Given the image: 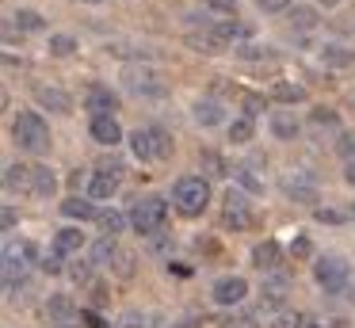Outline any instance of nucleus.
<instances>
[{"label": "nucleus", "mask_w": 355, "mask_h": 328, "mask_svg": "<svg viewBox=\"0 0 355 328\" xmlns=\"http://www.w3.org/2000/svg\"><path fill=\"white\" fill-rule=\"evenodd\" d=\"M123 328H149V325H146V320H141L138 313L130 309V313H123Z\"/></svg>", "instance_id": "nucleus-44"}, {"label": "nucleus", "mask_w": 355, "mask_h": 328, "mask_svg": "<svg viewBox=\"0 0 355 328\" xmlns=\"http://www.w3.org/2000/svg\"><path fill=\"white\" fill-rule=\"evenodd\" d=\"M50 53H54V58H69V53H77V38L73 35H50Z\"/></svg>", "instance_id": "nucleus-30"}, {"label": "nucleus", "mask_w": 355, "mask_h": 328, "mask_svg": "<svg viewBox=\"0 0 355 328\" xmlns=\"http://www.w3.org/2000/svg\"><path fill=\"white\" fill-rule=\"evenodd\" d=\"M271 96H275L279 103H302V99H306V88H302V84H291V80H275L271 84Z\"/></svg>", "instance_id": "nucleus-25"}, {"label": "nucleus", "mask_w": 355, "mask_h": 328, "mask_svg": "<svg viewBox=\"0 0 355 328\" xmlns=\"http://www.w3.org/2000/svg\"><path fill=\"white\" fill-rule=\"evenodd\" d=\"M317 218H321V221H340V214L336 210H317Z\"/></svg>", "instance_id": "nucleus-47"}, {"label": "nucleus", "mask_w": 355, "mask_h": 328, "mask_svg": "<svg viewBox=\"0 0 355 328\" xmlns=\"http://www.w3.org/2000/svg\"><path fill=\"white\" fill-rule=\"evenodd\" d=\"M123 84H126V92H130V96H138V99H161L164 92H168L164 76L157 73L153 65H130L123 73Z\"/></svg>", "instance_id": "nucleus-6"}, {"label": "nucleus", "mask_w": 355, "mask_h": 328, "mask_svg": "<svg viewBox=\"0 0 355 328\" xmlns=\"http://www.w3.org/2000/svg\"><path fill=\"white\" fill-rule=\"evenodd\" d=\"M16 225V210H12V206H4V229H12Z\"/></svg>", "instance_id": "nucleus-46"}, {"label": "nucleus", "mask_w": 355, "mask_h": 328, "mask_svg": "<svg viewBox=\"0 0 355 328\" xmlns=\"http://www.w3.org/2000/svg\"><path fill=\"white\" fill-rule=\"evenodd\" d=\"M54 328H77V325H54Z\"/></svg>", "instance_id": "nucleus-53"}, {"label": "nucleus", "mask_w": 355, "mask_h": 328, "mask_svg": "<svg viewBox=\"0 0 355 328\" xmlns=\"http://www.w3.org/2000/svg\"><path fill=\"white\" fill-rule=\"evenodd\" d=\"M80 244H85V233H80V229H58L54 233V252H62V256L80 252Z\"/></svg>", "instance_id": "nucleus-23"}, {"label": "nucleus", "mask_w": 355, "mask_h": 328, "mask_svg": "<svg viewBox=\"0 0 355 328\" xmlns=\"http://www.w3.org/2000/svg\"><path fill=\"white\" fill-rule=\"evenodd\" d=\"M92 302H96V305H103V302H107V294H103V286H100V282H92Z\"/></svg>", "instance_id": "nucleus-45"}, {"label": "nucleus", "mask_w": 355, "mask_h": 328, "mask_svg": "<svg viewBox=\"0 0 355 328\" xmlns=\"http://www.w3.org/2000/svg\"><path fill=\"white\" fill-rule=\"evenodd\" d=\"M271 328H309V325H306V317H302V313H294V309H283V313H275V320H271Z\"/></svg>", "instance_id": "nucleus-33"}, {"label": "nucleus", "mask_w": 355, "mask_h": 328, "mask_svg": "<svg viewBox=\"0 0 355 328\" xmlns=\"http://www.w3.org/2000/svg\"><path fill=\"white\" fill-rule=\"evenodd\" d=\"M207 4H210V12H222V15H230V19L237 15V0H207Z\"/></svg>", "instance_id": "nucleus-40"}, {"label": "nucleus", "mask_w": 355, "mask_h": 328, "mask_svg": "<svg viewBox=\"0 0 355 328\" xmlns=\"http://www.w3.org/2000/svg\"><path fill=\"white\" fill-rule=\"evenodd\" d=\"M321 4H324V8H336V4H340V0H321Z\"/></svg>", "instance_id": "nucleus-51"}, {"label": "nucleus", "mask_w": 355, "mask_h": 328, "mask_svg": "<svg viewBox=\"0 0 355 328\" xmlns=\"http://www.w3.org/2000/svg\"><path fill=\"white\" fill-rule=\"evenodd\" d=\"M126 221L130 218H123L119 210H100V229H103V236H119L126 229Z\"/></svg>", "instance_id": "nucleus-28"}, {"label": "nucleus", "mask_w": 355, "mask_h": 328, "mask_svg": "<svg viewBox=\"0 0 355 328\" xmlns=\"http://www.w3.org/2000/svg\"><path fill=\"white\" fill-rule=\"evenodd\" d=\"M313 279H317V286H321L324 294H344L347 279H352V267H347L340 256H321L313 264Z\"/></svg>", "instance_id": "nucleus-7"}, {"label": "nucleus", "mask_w": 355, "mask_h": 328, "mask_svg": "<svg viewBox=\"0 0 355 328\" xmlns=\"http://www.w3.org/2000/svg\"><path fill=\"white\" fill-rule=\"evenodd\" d=\"M291 252H294V256H298V259H306V256H309V252H313V244H309V241H306V236H298V241H294V244H291Z\"/></svg>", "instance_id": "nucleus-43"}, {"label": "nucleus", "mask_w": 355, "mask_h": 328, "mask_svg": "<svg viewBox=\"0 0 355 328\" xmlns=\"http://www.w3.org/2000/svg\"><path fill=\"white\" fill-rule=\"evenodd\" d=\"M4 187L12 195H31V198H50L58 191V175L46 164H12L4 168Z\"/></svg>", "instance_id": "nucleus-1"}, {"label": "nucleus", "mask_w": 355, "mask_h": 328, "mask_svg": "<svg viewBox=\"0 0 355 328\" xmlns=\"http://www.w3.org/2000/svg\"><path fill=\"white\" fill-rule=\"evenodd\" d=\"M210 294H214L218 305H241L248 297V282L241 279V275H225V279L214 282V290H210Z\"/></svg>", "instance_id": "nucleus-13"}, {"label": "nucleus", "mask_w": 355, "mask_h": 328, "mask_svg": "<svg viewBox=\"0 0 355 328\" xmlns=\"http://www.w3.org/2000/svg\"><path fill=\"white\" fill-rule=\"evenodd\" d=\"M317 58H321V65H329V69H347V65H355V50H347V46H340V42H324Z\"/></svg>", "instance_id": "nucleus-19"}, {"label": "nucleus", "mask_w": 355, "mask_h": 328, "mask_svg": "<svg viewBox=\"0 0 355 328\" xmlns=\"http://www.w3.org/2000/svg\"><path fill=\"white\" fill-rule=\"evenodd\" d=\"M344 180L355 187V160H347V172H344Z\"/></svg>", "instance_id": "nucleus-48"}, {"label": "nucleus", "mask_w": 355, "mask_h": 328, "mask_svg": "<svg viewBox=\"0 0 355 328\" xmlns=\"http://www.w3.org/2000/svg\"><path fill=\"white\" fill-rule=\"evenodd\" d=\"M85 4H100V0H85Z\"/></svg>", "instance_id": "nucleus-54"}, {"label": "nucleus", "mask_w": 355, "mask_h": 328, "mask_svg": "<svg viewBox=\"0 0 355 328\" xmlns=\"http://www.w3.org/2000/svg\"><path fill=\"white\" fill-rule=\"evenodd\" d=\"M111 271H115L119 279H130V275H134V252L119 248V256L111 259Z\"/></svg>", "instance_id": "nucleus-31"}, {"label": "nucleus", "mask_w": 355, "mask_h": 328, "mask_svg": "<svg viewBox=\"0 0 355 328\" xmlns=\"http://www.w3.org/2000/svg\"><path fill=\"white\" fill-rule=\"evenodd\" d=\"M222 221L230 229H248V221H252V202H248L245 191H237V187L225 191V198H222Z\"/></svg>", "instance_id": "nucleus-9"}, {"label": "nucleus", "mask_w": 355, "mask_h": 328, "mask_svg": "<svg viewBox=\"0 0 355 328\" xmlns=\"http://www.w3.org/2000/svg\"><path fill=\"white\" fill-rule=\"evenodd\" d=\"M286 15H291V27L294 31H313L317 23H321V15H317L313 8H306V4H294Z\"/></svg>", "instance_id": "nucleus-24"}, {"label": "nucleus", "mask_w": 355, "mask_h": 328, "mask_svg": "<svg viewBox=\"0 0 355 328\" xmlns=\"http://www.w3.org/2000/svg\"><path fill=\"white\" fill-rule=\"evenodd\" d=\"M286 195H291L294 202L313 206L317 202V175L313 172H294L291 180H286Z\"/></svg>", "instance_id": "nucleus-14"}, {"label": "nucleus", "mask_w": 355, "mask_h": 328, "mask_svg": "<svg viewBox=\"0 0 355 328\" xmlns=\"http://www.w3.org/2000/svg\"><path fill=\"white\" fill-rule=\"evenodd\" d=\"M252 264L260 267V271L275 275L279 267H283V248H279L275 241H263V244H256V248H252Z\"/></svg>", "instance_id": "nucleus-16"}, {"label": "nucleus", "mask_w": 355, "mask_h": 328, "mask_svg": "<svg viewBox=\"0 0 355 328\" xmlns=\"http://www.w3.org/2000/svg\"><path fill=\"white\" fill-rule=\"evenodd\" d=\"M12 23H16L19 31H27V35H35V31H46V19H42L39 12H31V8H19V12L12 15Z\"/></svg>", "instance_id": "nucleus-27"}, {"label": "nucleus", "mask_w": 355, "mask_h": 328, "mask_svg": "<svg viewBox=\"0 0 355 328\" xmlns=\"http://www.w3.org/2000/svg\"><path fill=\"white\" fill-rule=\"evenodd\" d=\"M130 225H134V233H141V236H157L161 233V225L168 221V202L164 198H157V195H146V198H134V206H130Z\"/></svg>", "instance_id": "nucleus-4"}, {"label": "nucleus", "mask_w": 355, "mask_h": 328, "mask_svg": "<svg viewBox=\"0 0 355 328\" xmlns=\"http://www.w3.org/2000/svg\"><path fill=\"white\" fill-rule=\"evenodd\" d=\"M222 328H260L252 317H230V320H222Z\"/></svg>", "instance_id": "nucleus-42"}, {"label": "nucleus", "mask_w": 355, "mask_h": 328, "mask_svg": "<svg viewBox=\"0 0 355 328\" xmlns=\"http://www.w3.org/2000/svg\"><path fill=\"white\" fill-rule=\"evenodd\" d=\"M233 53H237V58H245V61L271 58V53H268V46H252V42H245V46H233Z\"/></svg>", "instance_id": "nucleus-35"}, {"label": "nucleus", "mask_w": 355, "mask_h": 328, "mask_svg": "<svg viewBox=\"0 0 355 328\" xmlns=\"http://www.w3.org/2000/svg\"><path fill=\"white\" fill-rule=\"evenodd\" d=\"M298 119H294L291 111H275L271 114V134L279 137V141H294V137H298Z\"/></svg>", "instance_id": "nucleus-21"}, {"label": "nucleus", "mask_w": 355, "mask_h": 328, "mask_svg": "<svg viewBox=\"0 0 355 328\" xmlns=\"http://www.w3.org/2000/svg\"><path fill=\"white\" fill-rule=\"evenodd\" d=\"M12 141H16L24 153H31V157H42V153H50L54 137H50V126H46V119H42L39 111H24V114H16V122H12Z\"/></svg>", "instance_id": "nucleus-2"}, {"label": "nucleus", "mask_w": 355, "mask_h": 328, "mask_svg": "<svg viewBox=\"0 0 355 328\" xmlns=\"http://www.w3.org/2000/svg\"><path fill=\"white\" fill-rule=\"evenodd\" d=\"M191 114H195V122H199V126H222L225 122V107L218 103V99H199V103L191 107Z\"/></svg>", "instance_id": "nucleus-17"}, {"label": "nucleus", "mask_w": 355, "mask_h": 328, "mask_svg": "<svg viewBox=\"0 0 355 328\" xmlns=\"http://www.w3.org/2000/svg\"><path fill=\"white\" fill-rule=\"evenodd\" d=\"M309 122H313L317 130H336V126H340L336 111H329V107H313V114H309Z\"/></svg>", "instance_id": "nucleus-32"}, {"label": "nucleus", "mask_w": 355, "mask_h": 328, "mask_svg": "<svg viewBox=\"0 0 355 328\" xmlns=\"http://www.w3.org/2000/svg\"><path fill=\"white\" fill-rule=\"evenodd\" d=\"M119 256V244H115V236H100V241L92 244V264H100V267H111V259Z\"/></svg>", "instance_id": "nucleus-26"}, {"label": "nucleus", "mask_w": 355, "mask_h": 328, "mask_svg": "<svg viewBox=\"0 0 355 328\" xmlns=\"http://www.w3.org/2000/svg\"><path fill=\"white\" fill-rule=\"evenodd\" d=\"M149 328H168V325H161V320H157V325H149Z\"/></svg>", "instance_id": "nucleus-52"}, {"label": "nucleus", "mask_w": 355, "mask_h": 328, "mask_svg": "<svg viewBox=\"0 0 355 328\" xmlns=\"http://www.w3.org/2000/svg\"><path fill=\"white\" fill-rule=\"evenodd\" d=\"M46 317H50V325H73V320L80 317V309H77V302H73L69 294H50Z\"/></svg>", "instance_id": "nucleus-15"}, {"label": "nucleus", "mask_w": 355, "mask_h": 328, "mask_svg": "<svg viewBox=\"0 0 355 328\" xmlns=\"http://www.w3.org/2000/svg\"><path fill=\"white\" fill-rule=\"evenodd\" d=\"M210 202V183L202 175H180L176 187H172V206H176L184 218H199Z\"/></svg>", "instance_id": "nucleus-3"}, {"label": "nucleus", "mask_w": 355, "mask_h": 328, "mask_svg": "<svg viewBox=\"0 0 355 328\" xmlns=\"http://www.w3.org/2000/svg\"><path fill=\"white\" fill-rule=\"evenodd\" d=\"M31 96H35V103H39L42 111H54V114H69L73 111V96L65 88H58V84H35Z\"/></svg>", "instance_id": "nucleus-10"}, {"label": "nucleus", "mask_w": 355, "mask_h": 328, "mask_svg": "<svg viewBox=\"0 0 355 328\" xmlns=\"http://www.w3.org/2000/svg\"><path fill=\"white\" fill-rule=\"evenodd\" d=\"M352 214H355V206H352Z\"/></svg>", "instance_id": "nucleus-55"}, {"label": "nucleus", "mask_w": 355, "mask_h": 328, "mask_svg": "<svg viewBox=\"0 0 355 328\" xmlns=\"http://www.w3.org/2000/svg\"><path fill=\"white\" fill-rule=\"evenodd\" d=\"M233 180H237L245 191H252V195H260V191H263V183L256 180V175H252V168H245V164H241V168H233Z\"/></svg>", "instance_id": "nucleus-34"}, {"label": "nucleus", "mask_w": 355, "mask_h": 328, "mask_svg": "<svg viewBox=\"0 0 355 328\" xmlns=\"http://www.w3.org/2000/svg\"><path fill=\"white\" fill-rule=\"evenodd\" d=\"M263 111V96H245V119H256Z\"/></svg>", "instance_id": "nucleus-41"}, {"label": "nucleus", "mask_w": 355, "mask_h": 328, "mask_svg": "<svg viewBox=\"0 0 355 328\" xmlns=\"http://www.w3.org/2000/svg\"><path fill=\"white\" fill-rule=\"evenodd\" d=\"M202 168H207V175H225V172H230L218 153H202Z\"/></svg>", "instance_id": "nucleus-37"}, {"label": "nucleus", "mask_w": 355, "mask_h": 328, "mask_svg": "<svg viewBox=\"0 0 355 328\" xmlns=\"http://www.w3.org/2000/svg\"><path fill=\"white\" fill-rule=\"evenodd\" d=\"M336 153L344 160H355V130H347V134H340V141H336Z\"/></svg>", "instance_id": "nucleus-36"}, {"label": "nucleus", "mask_w": 355, "mask_h": 328, "mask_svg": "<svg viewBox=\"0 0 355 328\" xmlns=\"http://www.w3.org/2000/svg\"><path fill=\"white\" fill-rule=\"evenodd\" d=\"M256 8L268 12V15H275V12H291V0H256Z\"/></svg>", "instance_id": "nucleus-39"}, {"label": "nucleus", "mask_w": 355, "mask_h": 328, "mask_svg": "<svg viewBox=\"0 0 355 328\" xmlns=\"http://www.w3.org/2000/svg\"><path fill=\"white\" fill-rule=\"evenodd\" d=\"M187 46H191V50H199V53H222L225 50V42L222 38L214 35V31H210V23H207V31H191V35H187Z\"/></svg>", "instance_id": "nucleus-22"}, {"label": "nucleus", "mask_w": 355, "mask_h": 328, "mask_svg": "<svg viewBox=\"0 0 355 328\" xmlns=\"http://www.w3.org/2000/svg\"><path fill=\"white\" fill-rule=\"evenodd\" d=\"M85 320H88V325H92V328H103V320L96 317V313H85Z\"/></svg>", "instance_id": "nucleus-49"}, {"label": "nucleus", "mask_w": 355, "mask_h": 328, "mask_svg": "<svg viewBox=\"0 0 355 328\" xmlns=\"http://www.w3.org/2000/svg\"><path fill=\"white\" fill-rule=\"evenodd\" d=\"M62 214H65V218H73V221H100L96 202H92V198H80V195L65 198V202H62Z\"/></svg>", "instance_id": "nucleus-18"}, {"label": "nucleus", "mask_w": 355, "mask_h": 328, "mask_svg": "<svg viewBox=\"0 0 355 328\" xmlns=\"http://www.w3.org/2000/svg\"><path fill=\"white\" fill-rule=\"evenodd\" d=\"M130 153L141 164H149V160H168L172 157V137L164 134L161 126H138L130 134Z\"/></svg>", "instance_id": "nucleus-5"}, {"label": "nucleus", "mask_w": 355, "mask_h": 328, "mask_svg": "<svg viewBox=\"0 0 355 328\" xmlns=\"http://www.w3.org/2000/svg\"><path fill=\"white\" fill-rule=\"evenodd\" d=\"M123 183V164L119 160H103L92 175H88V198H111Z\"/></svg>", "instance_id": "nucleus-8"}, {"label": "nucleus", "mask_w": 355, "mask_h": 328, "mask_svg": "<svg viewBox=\"0 0 355 328\" xmlns=\"http://www.w3.org/2000/svg\"><path fill=\"white\" fill-rule=\"evenodd\" d=\"M286 294H291V279H286L283 271L268 275L260 286V309H279V305L286 302Z\"/></svg>", "instance_id": "nucleus-12"}, {"label": "nucleus", "mask_w": 355, "mask_h": 328, "mask_svg": "<svg viewBox=\"0 0 355 328\" xmlns=\"http://www.w3.org/2000/svg\"><path fill=\"white\" fill-rule=\"evenodd\" d=\"M252 134H256L252 119H233L230 122V141L233 145H248V141H252Z\"/></svg>", "instance_id": "nucleus-29"}, {"label": "nucleus", "mask_w": 355, "mask_h": 328, "mask_svg": "<svg viewBox=\"0 0 355 328\" xmlns=\"http://www.w3.org/2000/svg\"><path fill=\"white\" fill-rule=\"evenodd\" d=\"M39 267H42V271H50V275H62V271H65V264H62V252H46Z\"/></svg>", "instance_id": "nucleus-38"}, {"label": "nucleus", "mask_w": 355, "mask_h": 328, "mask_svg": "<svg viewBox=\"0 0 355 328\" xmlns=\"http://www.w3.org/2000/svg\"><path fill=\"white\" fill-rule=\"evenodd\" d=\"M88 134H92V141H100V145H119L123 141V126H119V119H92Z\"/></svg>", "instance_id": "nucleus-20"}, {"label": "nucleus", "mask_w": 355, "mask_h": 328, "mask_svg": "<svg viewBox=\"0 0 355 328\" xmlns=\"http://www.w3.org/2000/svg\"><path fill=\"white\" fill-rule=\"evenodd\" d=\"M172 328H195V320H184V325H172Z\"/></svg>", "instance_id": "nucleus-50"}, {"label": "nucleus", "mask_w": 355, "mask_h": 328, "mask_svg": "<svg viewBox=\"0 0 355 328\" xmlns=\"http://www.w3.org/2000/svg\"><path fill=\"white\" fill-rule=\"evenodd\" d=\"M85 107L92 111V119H115L119 111V96L107 88V84H92L85 96Z\"/></svg>", "instance_id": "nucleus-11"}]
</instances>
